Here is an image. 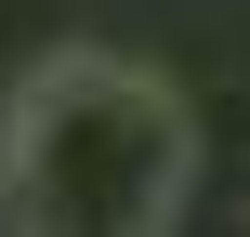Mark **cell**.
<instances>
[{"label": "cell", "mask_w": 250, "mask_h": 237, "mask_svg": "<svg viewBox=\"0 0 250 237\" xmlns=\"http://www.w3.org/2000/svg\"><path fill=\"white\" fill-rule=\"evenodd\" d=\"M0 198L26 224H158L185 198V119H171V92L132 79V66H105V53L53 66L13 106Z\"/></svg>", "instance_id": "obj_1"}]
</instances>
